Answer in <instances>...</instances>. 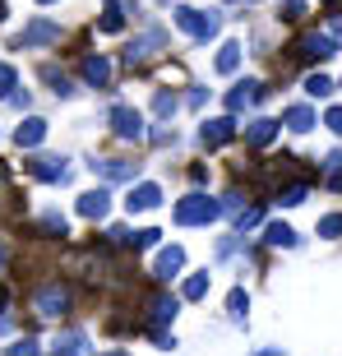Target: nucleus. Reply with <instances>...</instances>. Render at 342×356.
Returning <instances> with one entry per match:
<instances>
[{"label":"nucleus","instance_id":"obj_1","mask_svg":"<svg viewBox=\"0 0 342 356\" xmlns=\"http://www.w3.org/2000/svg\"><path fill=\"white\" fill-rule=\"evenodd\" d=\"M181 227H204L213 222V218H222V199H209V195H185L181 204H176V213H171Z\"/></svg>","mask_w":342,"mask_h":356},{"label":"nucleus","instance_id":"obj_2","mask_svg":"<svg viewBox=\"0 0 342 356\" xmlns=\"http://www.w3.org/2000/svg\"><path fill=\"white\" fill-rule=\"evenodd\" d=\"M171 14H176V28H181V33H190L195 42H213V38H218V28H222V19H218V14L190 10V5H176Z\"/></svg>","mask_w":342,"mask_h":356},{"label":"nucleus","instance_id":"obj_3","mask_svg":"<svg viewBox=\"0 0 342 356\" xmlns=\"http://www.w3.org/2000/svg\"><path fill=\"white\" fill-rule=\"evenodd\" d=\"M51 42H60V24H51V19H33V24L14 38V47H51Z\"/></svg>","mask_w":342,"mask_h":356},{"label":"nucleus","instance_id":"obj_4","mask_svg":"<svg viewBox=\"0 0 342 356\" xmlns=\"http://www.w3.org/2000/svg\"><path fill=\"white\" fill-rule=\"evenodd\" d=\"M236 139V120L231 116H218V120H204L199 125V144L204 148H222V144H231Z\"/></svg>","mask_w":342,"mask_h":356},{"label":"nucleus","instance_id":"obj_5","mask_svg":"<svg viewBox=\"0 0 342 356\" xmlns=\"http://www.w3.org/2000/svg\"><path fill=\"white\" fill-rule=\"evenodd\" d=\"M70 310V287H60V282H47V287H38V315L56 319Z\"/></svg>","mask_w":342,"mask_h":356},{"label":"nucleus","instance_id":"obj_6","mask_svg":"<svg viewBox=\"0 0 342 356\" xmlns=\"http://www.w3.org/2000/svg\"><path fill=\"white\" fill-rule=\"evenodd\" d=\"M111 130L120 139H144V116L134 106H111Z\"/></svg>","mask_w":342,"mask_h":356},{"label":"nucleus","instance_id":"obj_7","mask_svg":"<svg viewBox=\"0 0 342 356\" xmlns=\"http://www.w3.org/2000/svg\"><path fill=\"white\" fill-rule=\"evenodd\" d=\"M296 56H301V60H329V56H338V47L329 42V33H305V38L296 42Z\"/></svg>","mask_w":342,"mask_h":356},{"label":"nucleus","instance_id":"obj_8","mask_svg":"<svg viewBox=\"0 0 342 356\" xmlns=\"http://www.w3.org/2000/svg\"><path fill=\"white\" fill-rule=\"evenodd\" d=\"M92 176H102V181H134V176H139V162H125V158H97V162H92Z\"/></svg>","mask_w":342,"mask_h":356},{"label":"nucleus","instance_id":"obj_9","mask_svg":"<svg viewBox=\"0 0 342 356\" xmlns=\"http://www.w3.org/2000/svg\"><path fill=\"white\" fill-rule=\"evenodd\" d=\"M158 204H162V190H158V185H153V181L134 185L130 195H125V209H130V213H153V209H158Z\"/></svg>","mask_w":342,"mask_h":356},{"label":"nucleus","instance_id":"obj_10","mask_svg":"<svg viewBox=\"0 0 342 356\" xmlns=\"http://www.w3.org/2000/svg\"><path fill=\"white\" fill-rule=\"evenodd\" d=\"M79 74H83L88 88H106V83H111V60H106V56H83Z\"/></svg>","mask_w":342,"mask_h":356},{"label":"nucleus","instance_id":"obj_11","mask_svg":"<svg viewBox=\"0 0 342 356\" xmlns=\"http://www.w3.org/2000/svg\"><path fill=\"white\" fill-rule=\"evenodd\" d=\"M181 268H185V250L181 245H167V250H158V259H153V277H162V282L176 277Z\"/></svg>","mask_w":342,"mask_h":356},{"label":"nucleus","instance_id":"obj_12","mask_svg":"<svg viewBox=\"0 0 342 356\" xmlns=\"http://www.w3.org/2000/svg\"><path fill=\"white\" fill-rule=\"evenodd\" d=\"M273 139H277V120L259 116V120H250V125H245V144H250V148H268Z\"/></svg>","mask_w":342,"mask_h":356},{"label":"nucleus","instance_id":"obj_13","mask_svg":"<svg viewBox=\"0 0 342 356\" xmlns=\"http://www.w3.org/2000/svg\"><path fill=\"white\" fill-rule=\"evenodd\" d=\"M106 213H111V195H106L102 185L79 195V218H106Z\"/></svg>","mask_w":342,"mask_h":356},{"label":"nucleus","instance_id":"obj_14","mask_svg":"<svg viewBox=\"0 0 342 356\" xmlns=\"http://www.w3.org/2000/svg\"><path fill=\"white\" fill-rule=\"evenodd\" d=\"M33 176H38V181H60L65 185L70 167H65V158H33Z\"/></svg>","mask_w":342,"mask_h":356},{"label":"nucleus","instance_id":"obj_15","mask_svg":"<svg viewBox=\"0 0 342 356\" xmlns=\"http://www.w3.org/2000/svg\"><path fill=\"white\" fill-rule=\"evenodd\" d=\"M42 139H47V120H38V116H28L19 130H14V144L19 148H38Z\"/></svg>","mask_w":342,"mask_h":356},{"label":"nucleus","instance_id":"obj_16","mask_svg":"<svg viewBox=\"0 0 342 356\" xmlns=\"http://www.w3.org/2000/svg\"><path fill=\"white\" fill-rule=\"evenodd\" d=\"M241 51H245L241 42H222V47H218V60H213V70H218V74H236V70H241Z\"/></svg>","mask_w":342,"mask_h":356},{"label":"nucleus","instance_id":"obj_17","mask_svg":"<svg viewBox=\"0 0 342 356\" xmlns=\"http://www.w3.org/2000/svg\"><path fill=\"white\" fill-rule=\"evenodd\" d=\"M176 315H181V296H153V305H148L153 324H171Z\"/></svg>","mask_w":342,"mask_h":356},{"label":"nucleus","instance_id":"obj_18","mask_svg":"<svg viewBox=\"0 0 342 356\" xmlns=\"http://www.w3.org/2000/svg\"><path fill=\"white\" fill-rule=\"evenodd\" d=\"M158 47H162V28H148L144 38H134V42H130V51H125V60L134 65V60H144V56H148V51H158Z\"/></svg>","mask_w":342,"mask_h":356},{"label":"nucleus","instance_id":"obj_19","mask_svg":"<svg viewBox=\"0 0 342 356\" xmlns=\"http://www.w3.org/2000/svg\"><path fill=\"white\" fill-rule=\"evenodd\" d=\"M51 352H56V356H83V352H88V338H83L79 329H65L60 338H56Z\"/></svg>","mask_w":342,"mask_h":356},{"label":"nucleus","instance_id":"obj_20","mask_svg":"<svg viewBox=\"0 0 342 356\" xmlns=\"http://www.w3.org/2000/svg\"><path fill=\"white\" fill-rule=\"evenodd\" d=\"M263 241H268V245H282V250H296V245H301V236H296L287 222H268L263 227Z\"/></svg>","mask_w":342,"mask_h":356},{"label":"nucleus","instance_id":"obj_21","mask_svg":"<svg viewBox=\"0 0 342 356\" xmlns=\"http://www.w3.org/2000/svg\"><path fill=\"white\" fill-rule=\"evenodd\" d=\"M282 125H287V130H296V134H305L310 125H315V111H310L305 102H296V106H287V111H282Z\"/></svg>","mask_w":342,"mask_h":356},{"label":"nucleus","instance_id":"obj_22","mask_svg":"<svg viewBox=\"0 0 342 356\" xmlns=\"http://www.w3.org/2000/svg\"><path fill=\"white\" fill-rule=\"evenodd\" d=\"M125 28V0H106L102 19H97V33H120Z\"/></svg>","mask_w":342,"mask_h":356},{"label":"nucleus","instance_id":"obj_23","mask_svg":"<svg viewBox=\"0 0 342 356\" xmlns=\"http://www.w3.org/2000/svg\"><path fill=\"white\" fill-rule=\"evenodd\" d=\"M209 296V273H190L181 287V301H204Z\"/></svg>","mask_w":342,"mask_h":356},{"label":"nucleus","instance_id":"obj_24","mask_svg":"<svg viewBox=\"0 0 342 356\" xmlns=\"http://www.w3.org/2000/svg\"><path fill=\"white\" fill-rule=\"evenodd\" d=\"M42 79L51 83V92H56V97H70V92H74V83H70V74H60L56 65H42Z\"/></svg>","mask_w":342,"mask_h":356},{"label":"nucleus","instance_id":"obj_25","mask_svg":"<svg viewBox=\"0 0 342 356\" xmlns=\"http://www.w3.org/2000/svg\"><path fill=\"white\" fill-rule=\"evenodd\" d=\"M245 310H250V296H245V287H231V296H227V315L236 319H245Z\"/></svg>","mask_w":342,"mask_h":356},{"label":"nucleus","instance_id":"obj_26","mask_svg":"<svg viewBox=\"0 0 342 356\" xmlns=\"http://www.w3.org/2000/svg\"><path fill=\"white\" fill-rule=\"evenodd\" d=\"M158 227H144V232H130V241H125V245H134V250H153V245H158Z\"/></svg>","mask_w":342,"mask_h":356},{"label":"nucleus","instance_id":"obj_27","mask_svg":"<svg viewBox=\"0 0 342 356\" xmlns=\"http://www.w3.org/2000/svg\"><path fill=\"white\" fill-rule=\"evenodd\" d=\"M305 195H310V190L296 181V185H287V190H277V204H282V209H296V204H305Z\"/></svg>","mask_w":342,"mask_h":356},{"label":"nucleus","instance_id":"obj_28","mask_svg":"<svg viewBox=\"0 0 342 356\" xmlns=\"http://www.w3.org/2000/svg\"><path fill=\"white\" fill-rule=\"evenodd\" d=\"M305 92H310V97H329L333 79H329V74H310V79H305Z\"/></svg>","mask_w":342,"mask_h":356},{"label":"nucleus","instance_id":"obj_29","mask_svg":"<svg viewBox=\"0 0 342 356\" xmlns=\"http://www.w3.org/2000/svg\"><path fill=\"white\" fill-rule=\"evenodd\" d=\"M176 106H181V102H176V92H158V97H153V111H158L162 120L176 116Z\"/></svg>","mask_w":342,"mask_h":356},{"label":"nucleus","instance_id":"obj_30","mask_svg":"<svg viewBox=\"0 0 342 356\" xmlns=\"http://www.w3.org/2000/svg\"><path fill=\"white\" fill-rule=\"evenodd\" d=\"M319 236H324V241L342 236V213H329V218H319Z\"/></svg>","mask_w":342,"mask_h":356},{"label":"nucleus","instance_id":"obj_31","mask_svg":"<svg viewBox=\"0 0 342 356\" xmlns=\"http://www.w3.org/2000/svg\"><path fill=\"white\" fill-rule=\"evenodd\" d=\"M38 352H42V347L33 343V338H19L14 347H5V356H38Z\"/></svg>","mask_w":342,"mask_h":356},{"label":"nucleus","instance_id":"obj_32","mask_svg":"<svg viewBox=\"0 0 342 356\" xmlns=\"http://www.w3.org/2000/svg\"><path fill=\"white\" fill-rule=\"evenodd\" d=\"M14 83H19V79H14V65H5V60H0V97H10Z\"/></svg>","mask_w":342,"mask_h":356},{"label":"nucleus","instance_id":"obj_33","mask_svg":"<svg viewBox=\"0 0 342 356\" xmlns=\"http://www.w3.org/2000/svg\"><path fill=\"white\" fill-rule=\"evenodd\" d=\"M259 218H263L259 209H241V213H236V232H245V227H259Z\"/></svg>","mask_w":342,"mask_h":356},{"label":"nucleus","instance_id":"obj_34","mask_svg":"<svg viewBox=\"0 0 342 356\" xmlns=\"http://www.w3.org/2000/svg\"><path fill=\"white\" fill-rule=\"evenodd\" d=\"M324 33H329V42L342 51V14H329V28H324Z\"/></svg>","mask_w":342,"mask_h":356},{"label":"nucleus","instance_id":"obj_35","mask_svg":"<svg viewBox=\"0 0 342 356\" xmlns=\"http://www.w3.org/2000/svg\"><path fill=\"white\" fill-rule=\"evenodd\" d=\"M301 14H305V0H282V19H291V24H296Z\"/></svg>","mask_w":342,"mask_h":356},{"label":"nucleus","instance_id":"obj_36","mask_svg":"<svg viewBox=\"0 0 342 356\" xmlns=\"http://www.w3.org/2000/svg\"><path fill=\"white\" fill-rule=\"evenodd\" d=\"M324 125H329L333 134H342V106H329V116H324Z\"/></svg>","mask_w":342,"mask_h":356},{"label":"nucleus","instance_id":"obj_37","mask_svg":"<svg viewBox=\"0 0 342 356\" xmlns=\"http://www.w3.org/2000/svg\"><path fill=\"white\" fill-rule=\"evenodd\" d=\"M329 190H342V167H333V172H329Z\"/></svg>","mask_w":342,"mask_h":356},{"label":"nucleus","instance_id":"obj_38","mask_svg":"<svg viewBox=\"0 0 342 356\" xmlns=\"http://www.w3.org/2000/svg\"><path fill=\"white\" fill-rule=\"evenodd\" d=\"M254 356H287L282 347H263V352H254Z\"/></svg>","mask_w":342,"mask_h":356},{"label":"nucleus","instance_id":"obj_39","mask_svg":"<svg viewBox=\"0 0 342 356\" xmlns=\"http://www.w3.org/2000/svg\"><path fill=\"white\" fill-rule=\"evenodd\" d=\"M5 329H10V319H5V315H0V333H5Z\"/></svg>","mask_w":342,"mask_h":356},{"label":"nucleus","instance_id":"obj_40","mask_svg":"<svg viewBox=\"0 0 342 356\" xmlns=\"http://www.w3.org/2000/svg\"><path fill=\"white\" fill-rule=\"evenodd\" d=\"M106 356H130V352H106Z\"/></svg>","mask_w":342,"mask_h":356},{"label":"nucleus","instance_id":"obj_41","mask_svg":"<svg viewBox=\"0 0 342 356\" xmlns=\"http://www.w3.org/2000/svg\"><path fill=\"white\" fill-rule=\"evenodd\" d=\"M0 268H5V250H0Z\"/></svg>","mask_w":342,"mask_h":356},{"label":"nucleus","instance_id":"obj_42","mask_svg":"<svg viewBox=\"0 0 342 356\" xmlns=\"http://www.w3.org/2000/svg\"><path fill=\"white\" fill-rule=\"evenodd\" d=\"M38 5H56V0H38Z\"/></svg>","mask_w":342,"mask_h":356}]
</instances>
